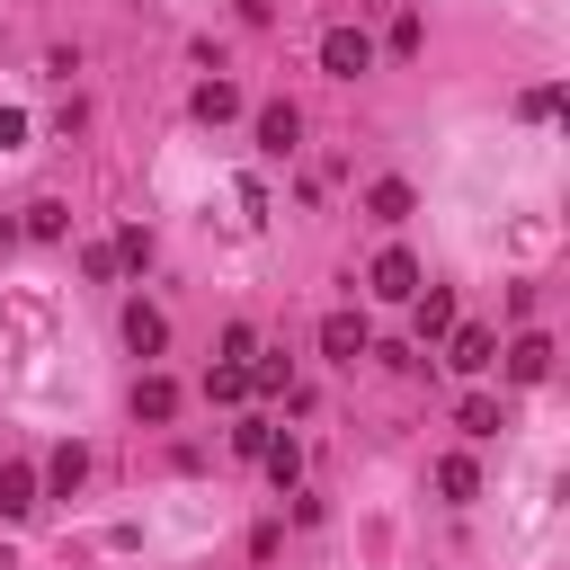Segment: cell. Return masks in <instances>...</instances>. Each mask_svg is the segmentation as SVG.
Returning a JSON list of instances; mask_svg holds the SVG:
<instances>
[{"instance_id":"8","label":"cell","mask_w":570,"mask_h":570,"mask_svg":"<svg viewBox=\"0 0 570 570\" xmlns=\"http://www.w3.org/2000/svg\"><path fill=\"white\" fill-rule=\"evenodd\" d=\"M410 321H419V338H445V330H454V294H445V285L410 294Z\"/></svg>"},{"instance_id":"12","label":"cell","mask_w":570,"mask_h":570,"mask_svg":"<svg viewBox=\"0 0 570 570\" xmlns=\"http://www.w3.org/2000/svg\"><path fill=\"white\" fill-rule=\"evenodd\" d=\"M294 134H303L294 107H258V151H294Z\"/></svg>"},{"instance_id":"17","label":"cell","mask_w":570,"mask_h":570,"mask_svg":"<svg viewBox=\"0 0 570 570\" xmlns=\"http://www.w3.org/2000/svg\"><path fill=\"white\" fill-rule=\"evenodd\" d=\"M258 463H267V481H276V490H294V481H303V454H294V445H285V436H276V445H267V454H258Z\"/></svg>"},{"instance_id":"9","label":"cell","mask_w":570,"mask_h":570,"mask_svg":"<svg viewBox=\"0 0 570 570\" xmlns=\"http://www.w3.org/2000/svg\"><path fill=\"white\" fill-rule=\"evenodd\" d=\"M80 481H89V445H53V463H45V490H53V499H71Z\"/></svg>"},{"instance_id":"13","label":"cell","mask_w":570,"mask_h":570,"mask_svg":"<svg viewBox=\"0 0 570 570\" xmlns=\"http://www.w3.org/2000/svg\"><path fill=\"white\" fill-rule=\"evenodd\" d=\"M436 490H445L454 508H463V499H481V472H472V454H445V463H436Z\"/></svg>"},{"instance_id":"2","label":"cell","mask_w":570,"mask_h":570,"mask_svg":"<svg viewBox=\"0 0 570 570\" xmlns=\"http://www.w3.org/2000/svg\"><path fill=\"white\" fill-rule=\"evenodd\" d=\"M374 294H383V303H410V294H419V258H410V249H383V258H374Z\"/></svg>"},{"instance_id":"18","label":"cell","mask_w":570,"mask_h":570,"mask_svg":"<svg viewBox=\"0 0 570 570\" xmlns=\"http://www.w3.org/2000/svg\"><path fill=\"white\" fill-rule=\"evenodd\" d=\"M116 267H151V232H142V223L116 232Z\"/></svg>"},{"instance_id":"19","label":"cell","mask_w":570,"mask_h":570,"mask_svg":"<svg viewBox=\"0 0 570 570\" xmlns=\"http://www.w3.org/2000/svg\"><path fill=\"white\" fill-rule=\"evenodd\" d=\"M454 419H463V436H499V401H481V392H472Z\"/></svg>"},{"instance_id":"21","label":"cell","mask_w":570,"mask_h":570,"mask_svg":"<svg viewBox=\"0 0 570 570\" xmlns=\"http://www.w3.org/2000/svg\"><path fill=\"white\" fill-rule=\"evenodd\" d=\"M18 142H27V116H18V107H0V151H18Z\"/></svg>"},{"instance_id":"20","label":"cell","mask_w":570,"mask_h":570,"mask_svg":"<svg viewBox=\"0 0 570 570\" xmlns=\"http://www.w3.org/2000/svg\"><path fill=\"white\" fill-rule=\"evenodd\" d=\"M232 445H240V454H249V463H258V454H267V445H276V428H258V419H249V428H232Z\"/></svg>"},{"instance_id":"16","label":"cell","mask_w":570,"mask_h":570,"mask_svg":"<svg viewBox=\"0 0 570 570\" xmlns=\"http://www.w3.org/2000/svg\"><path fill=\"white\" fill-rule=\"evenodd\" d=\"M205 401H223V410H232V401H249V365H232V356H223V365L205 374Z\"/></svg>"},{"instance_id":"15","label":"cell","mask_w":570,"mask_h":570,"mask_svg":"<svg viewBox=\"0 0 570 570\" xmlns=\"http://www.w3.org/2000/svg\"><path fill=\"white\" fill-rule=\"evenodd\" d=\"M27 232H36V240H62V232H71V205H62V196H36V205H27Z\"/></svg>"},{"instance_id":"7","label":"cell","mask_w":570,"mask_h":570,"mask_svg":"<svg viewBox=\"0 0 570 570\" xmlns=\"http://www.w3.org/2000/svg\"><path fill=\"white\" fill-rule=\"evenodd\" d=\"M187 107H196V125H232V116H240V89H232V80H196Z\"/></svg>"},{"instance_id":"10","label":"cell","mask_w":570,"mask_h":570,"mask_svg":"<svg viewBox=\"0 0 570 570\" xmlns=\"http://www.w3.org/2000/svg\"><path fill=\"white\" fill-rule=\"evenodd\" d=\"M410 205H419V196H410V178H374V187H365V214H374V223H401Z\"/></svg>"},{"instance_id":"6","label":"cell","mask_w":570,"mask_h":570,"mask_svg":"<svg viewBox=\"0 0 570 570\" xmlns=\"http://www.w3.org/2000/svg\"><path fill=\"white\" fill-rule=\"evenodd\" d=\"M543 374H552V338H543V330H525V338L508 347V383H543Z\"/></svg>"},{"instance_id":"14","label":"cell","mask_w":570,"mask_h":570,"mask_svg":"<svg viewBox=\"0 0 570 570\" xmlns=\"http://www.w3.org/2000/svg\"><path fill=\"white\" fill-rule=\"evenodd\" d=\"M36 490H45V481H36L27 463H9V472H0V517H27V508H36Z\"/></svg>"},{"instance_id":"3","label":"cell","mask_w":570,"mask_h":570,"mask_svg":"<svg viewBox=\"0 0 570 570\" xmlns=\"http://www.w3.org/2000/svg\"><path fill=\"white\" fill-rule=\"evenodd\" d=\"M321 356H330V365H356V356H365V321H356V312H330V321H321Z\"/></svg>"},{"instance_id":"4","label":"cell","mask_w":570,"mask_h":570,"mask_svg":"<svg viewBox=\"0 0 570 570\" xmlns=\"http://www.w3.org/2000/svg\"><path fill=\"white\" fill-rule=\"evenodd\" d=\"M125 347H134V356H160V347H169V321H160L151 303H125Z\"/></svg>"},{"instance_id":"5","label":"cell","mask_w":570,"mask_h":570,"mask_svg":"<svg viewBox=\"0 0 570 570\" xmlns=\"http://www.w3.org/2000/svg\"><path fill=\"white\" fill-rule=\"evenodd\" d=\"M454 374H490L499 365V330H454V356H445Z\"/></svg>"},{"instance_id":"1","label":"cell","mask_w":570,"mask_h":570,"mask_svg":"<svg viewBox=\"0 0 570 570\" xmlns=\"http://www.w3.org/2000/svg\"><path fill=\"white\" fill-rule=\"evenodd\" d=\"M321 71H330V80L374 71V36H365V27H330V36H321Z\"/></svg>"},{"instance_id":"11","label":"cell","mask_w":570,"mask_h":570,"mask_svg":"<svg viewBox=\"0 0 570 570\" xmlns=\"http://www.w3.org/2000/svg\"><path fill=\"white\" fill-rule=\"evenodd\" d=\"M169 410H178V383H169V374H142V383H134V419H151V428H160Z\"/></svg>"}]
</instances>
